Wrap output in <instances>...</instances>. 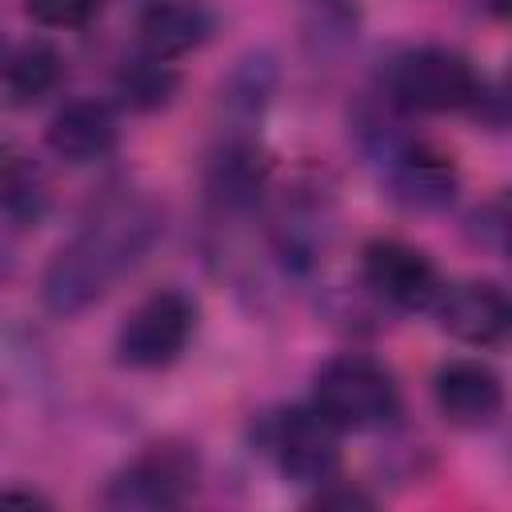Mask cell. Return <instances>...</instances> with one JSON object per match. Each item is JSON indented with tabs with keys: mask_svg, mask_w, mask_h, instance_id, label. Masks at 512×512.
I'll use <instances>...</instances> for the list:
<instances>
[{
	"mask_svg": "<svg viewBox=\"0 0 512 512\" xmlns=\"http://www.w3.org/2000/svg\"><path fill=\"white\" fill-rule=\"evenodd\" d=\"M468 224H476V232H480V244H488V248L504 252V232H508V212H504V196H496V200L480 204V208L472 212V220H468Z\"/></svg>",
	"mask_w": 512,
	"mask_h": 512,
	"instance_id": "ac0fdd59",
	"label": "cell"
},
{
	"mask_svg": "<svg viewBox=\"0 0 512 512\" xmlns=\"http://www.w3.org/2000/svg\"><path fill=\"white\" fill-rule=\"evenodd\" d=\"M312 408L340 432H376L400 416V392L376 360L348 352L316 372Z\"/></svg>",
	"mask_w": 512,
	"mask_h": 512,
	"instance_id": "7a4b0ae2",
	"label": "cell"
},
{
	"mask_svg": "<svg viewBox=\"0 0 512 512\" xmlns=\"http://www.w3.org/2000/svg\"><path fill=\"white\" fill-rule=\"evenodd\" d=\"M264 172V156L252 140H228L208 164V192L224 208H248L264 188Z\"/></svg>",
	"mask_w": 512,
	"mask_h": 512,
	"instance_id": "5bb4252c",
	"label": "cell"
},
{
	"mask_svg": "<svg viewBox=\"0 0 512 512\" xmlns=\"http://www.w3.org/2000/svg\"><path fill=\"white\" fill-rule=\"evenodd\" d=\"M60 68H64L60 52L52 44L28 40L4 60L0 76H4V88L12 92V100H40L44 92H52L60 84Z\"/></svg>",
	"mask_w": 512,
	"mask_h": 512,
	"instance_id": "9a60e30c",
	"label": "cell"
},
{
	"mask_svg": "<svg viewBox=\"0 0 512 512\" xmlns=\"http://www.w3.org/2000/svg\"><path fill=\"white\" fill-rule=\"evenodd\" d=\"M192 324H196V308L184 292H176V288L152 292L124 316V324L116 332V360L124 368H140V372L164 368L184 352Z\"/></svg>",
	"mask_w": 512,
	"mask_h": 512,
	"instance_id": "5b68a950",
	"label": "cell"
},
{
	"mask_svg": "<svg viewBox=\"0 0 512 512\" xmlns=\"http://www.w3.org/2000/svg\"><path fill=\"white\" fill-rule=\"evenodd\" d=\"M116 140H120L116 116L100 100H72L48 124V148L64 164H96L116 148Z\"/></svg>",
	"mask_w": 512,
	"mask_h": 512,
	"instance_id": "8fae6325",
	"label": "cell"
},
{
	"mask_svg": "<svg viewBox=\"0 0 512 512\" xmlns=\"http://www.w3.org/2000/svg\"><path fill=\"white\" fill-rule=\"evenodd\" d=\"M492 4V16H504V0H488Z\"/></svg>",
	"mask_w": 512,
	"mask_h": 512,
	"instance_id": "ffe728a7",
	"label": "cell"
},
{
	"mask_svg": "<svg viewBox=\"0 0 512 512\" xmlns=\"http://www.w3.org/2000/svg\"><path fill=\"white\" fill-rule=\"evenodd\" d=\"M212 24L216 20L200 0H156L140 12L136 36H140L144 56L172 60V56L200 48L212 36Z\"/></svg>",
	"mask_w": 512,
	"mask_h": 512,
	"instance_id": "7c38bea8",
	"label": "cell"
},
{
	"mask_svg": "<svg viewBox=\"0 0 512 512\" xmlns=\"http://www.w3.org/2000/svg\"><path fill=\"white\" fill-rule=\"evenodd\" d=\"M432 392H436V408L456 428H484L504 408V384L496 368H488L484 360H468V356L448 360L436 372Z\"/></svg>",
	"mask_w": 512,
	"mask_h": 512,
	"instance_id": "9c48e42d",
	"label": "cell"
},
{
	"mask_svg": "<svg viewBox=\"0 0 512 512\" xmlns=\"http://www.w3.org/2000/svg\"><path fill=\"white\" fill-rule=\"evenodd\" d=\"M164 232V212L148 196H112L104 200L80 232L60 244V252L48 260L40 296L48 312L76 316L88 304H96L120 276H128L144 252Z\"/></svg>",
	"mask_w": 512,
	"mask_h": 512,
	"instance_id": "6da1fadb",
	"label": "cell"
},
{
	"mask_svg": "<svg viewBox=\"0 0 512 512\" xmlns=\"http://www.w3.org/2000/svg\"><path fill=\"white\" fill-rule=\"evenodd\" d=\"M388 180H392V196L404 200L408 208L432 212L452 204L456 196V164L452 156L428 148V144H400L388 152Z\"/></svg>",
	"mask_w": 512,
	"mask_h": 512,
	"instance_id": "30bf717a",
	"label": "cell"
},
{
	"mask_svg": "<svg viewBox=\"0 0 512 512\" xmlns=\"http://www.w3.org/2000/svg\"><path fill=\"white\" fill-rule=\"evenodd\" d=\"M48 212V180L40 164L0 140V220L8 224H36Z\"/></svg>",
	"mask_w": 512,
	"mask_h": 512,
	"instance_id": "4fadbf2b",
	"label": "cell"
},
{
	"mask_svg": "<svg viewBox=\"0 0 512 512\" xmlns=\"http://www.w3.org/2000/svg\"><path fill=\"white\" fill-rule=\"evenodd\" d=\"M196 452L184 444H152L140 456H132L104 488L108 508H136V512H160L180 508L196 492Z\"/></svg>",
	"mask_w": 512,
	"mask_h": 512,
	"instance_id": "277c9868",
	"label": "cell"
},
{
	"mask_svg": "<svg viewBox=\"0 0 512 512\" xmlns=\"http://www.w3.org/2000/svg\"><path fill=\"white\" fill-rule=\"evenodd\" d=\"M8 504L32 508V504H48V500L40 492H32V488H0V508H8Z\"/></svg>",
	"mask_w": 512,
	"mask_h": 512,
	"instance_id": "d6986e66",
	"label": "cell"
},
{
	"mask_svg": "<svg viewBox=\"0 0 512 512\" xmlns=\"http://www.w3.org/2000/svg\"><path fill=\"white\" fill-rule=\"evenodd\" d=\"M432 308H436V320L448 336H456L464 344H476V348L500 344L504 332H508V320H512L504 288L488 284V280H460V284H448V288L440 284Z\"/></svg>",
	"mask_w": 512,
	"mask_h": 512,
	"instance_id": "ba28073f",
	"label": "cell"
},
{
	"mask_svg": "<svg viewBox=\"0 0 512 512\" xmlns=\"http://www.w3.org/2000/svg\"><path fill=\"white\" fill-rule=\"evenodd\" d=\"M268 452L292 484H328L340 468V428L312 404H296L272 416Z\"/></svg>",
	"mask_w": 512,
	"mask_h": 512,
	"instance_id": "8992f818",
	"label": "cell"
},
{
	"mask_svg": "<svg viewBox=\"0 0 512 512\" xmlns=\"http://www.w3.org/2000/svg\"><path fill=\"white\" fill-rule=\"evenodd\" d=\"M360 272H364V284L380 300H388L392 308H404V312L432 308V300L440 292L436 264L420 248H412L404 240H392V236H380V240L364 244Z\"/></svg>",
	"mask_w": 512,
	"mask_h": 512,
	"instance_id": "52a82bcc",
	"label": "cell"
},
{
	"mask_svg": "<svg viewBox=\"0 0 512 512\" xmlns=\"http://www.w3.org/2000/svg\"><path fill=\"white\" fill-rule=\"evenodd\" d=\"M484 92L480 72L452 48H408L388 68V96L404 112H460L476 108Z\"/></svg>",
	"mask_w": 512,
	"mask_h": 512,
	"instance_id": "3957f363",
	"label": "cell"
},
{
	"mask_svg": "<svg viewBox=\"0 0 512 512\" xmlns=\"http://www.w3.org/2000/svg\"><path fill=\"white\" fill-rule=\"evenodd\" d=\"M24 8L44 28H80L96 16L100 0H24Z\"/></svg>",
	"mask_w": 512,
	"mask_h": 512,
	"instance_id": "e0dca14e",
	"label": "cell"
},
{
	"mask_svg": "<svg viewBox=\"0 0 512 512\" xmlns=\"http://www.w3.org/2000/svg\"><path fill=\"white\" fill-rule=\"evenodd\" d=\"M176 84H180V76L164 60H156V56H140V60L124 64L120 76H116V92H120V100L132 112H156V108H164L176 96Z\"/></svg>",
	"mask_w": 512,
	"mask_h": 512,
	"instance_id": "2e32d148",
	"label": "cell"
}]
</instances>
